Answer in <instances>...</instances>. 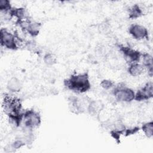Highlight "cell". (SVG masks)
I'll return each instance as SVG.
<instances>
[{"label":"cell","instance_id":"1","mask_svg":"<svg viewBox=\"0 0 153 153\" xmlns=\"http://www.w3.org/2000/svg\"><path fill=\"white\" fill-rule=\"evenodd\" d=\"M64 84L68 89L78 93L86 92L91 87L87 73L72 75L64 81Z\"/></svg>","mask_w":153,"mask_h":153},{"label":"cell","instance_id":"2","mask_svg":"<svg viewBox=\"0 0 153 153\" xmlns=\"http://www.w3.org/2000/svg\"><path fill=\"white\" fill-rule=\"evenodd\" d=\"M4 112L8 117L22 114L21 113L22 103L19 99L6 95L4 96L2 103Z\"/></svg>","mask_w":153,"mask_h":153},{"label":"cell","instance_id":"3","mask_svg":"<svg viewBox=\"0 0 153 153\" xmlns=\"http://www.w3.org/2000/svg\"><path fill=\"white\" fill-rule=\"evenodd\" d=\"M114 95L118 101L123 102H130L135 97L134 91L124 85L117 86L114 90Z\"/></svg>","mask_w":153,"mask_h":153},{"label":"cell","instance_id":"4","mask_svg":"<svg viewBox=\"0 0 153 153\" xmlns=\"http://www.w3.org/2000/svg\"><path fill=\"white\" fill-rule=\"evenodd\" d=\"M24 124L28 129H32L38 127L41 124V117L39 114L33 109L27 110L23 113Z\"/></svg>","mask_w":153,"mask_h":153},{"label":"cell","instance_id":"5","mask_svg":"<svg viewBox=\"0 0 153 153\" xmlns=\"http://www.w3.org/2000/svg\"><path fill=\"white\" fill-rule=\"evenodd\" d=\"M16 36L6 29L2 28L0 30V42L2 46L8 49L16 50L17 49Z\"/></svg>","mask_w":153,"mask_h":153},{"label":"cell","instance_id":"6","mask_svg":"<svg viewBox=\"0 0 153 153\" xmlns=\"http://www.w3.org/2000/svg\"><path fill=\"white\" fill-rule=\"evenodd\" d=\"M153 96V85L152 82H148L135 94L134 99L137 101H142L149 99Z\"/></svg>","mask_w":153,"mask_h":153},{"label":"cell","instance_id":"7","mask_svg":"<svg viewBox=\"0 0 153 153\" xmlns=\"http://www.w3.org/2000/svg\"><path fill=\"white\" fill-rule=\"evenodd\" d=\"M129 33L136 39L140 40L148 38L147 29L140 25H132L129 28Z\"/></svg>","mask_w":153,"mask_h":153},{"label":"cell","instance_id":"8","mask_svg":"<svg viewBox=\"0 0 153 153\" xmlns=\"http://www.w3.org/2000/svg\"><path fill=\"white\" fill-rule=\"evenodd\" d=\"M119 47L124 56L130 62H133V63H137L140 60L142 54L139 51L133 50L128 47H124L123 45H120Z\"/></svg>","mask_w":153,"mask_h":153},{"label":"cell","instance_id":"9","mask_svg":"<svg viewBox=\"0 0 153 153\" xmlns=\"http://www.w3.org/2000/svg\"><path fill=\"white\" fill-rule=\"evenodd\" d=\"M7 89L11 92L20 91L22 88V84L21 81L16 77L11 78L7 85Z\"/></svg>","mask_w":153,"mask_h":153},{"label":"cell","instance_id":"10","mask_svg":"<svg viewBox=\"0 0 153 153\" xmlns=\"http://www.w3.org/2000/svg\"><path fill=\"white\" fill-rule=\"evenodd\" d=\"M41 27V24L39 23L30 21L28 20L26 30L32 36H35L38 35Z\"/></svg>","mask_w":153,"mask_h":153},{"label":"cell","instance_id":"11","mask_svg":"<svg viewBox=\"0 0 153 153\" xmlns=\"http://www.w3.org/2000/svg\"><path fill=\"white\" fill-rule=\"evenodd\" d=\"M144 71V66L138 63H132L128 69V72L130 75L137 76L141 75Z\"/></svg>","mask_w":153,"mask_h":153},{"label":"cell","instance_id":"12","mask_svg":"<svg viewBox=\"0 0 153 153\" xmlns=\"http://www.w3.org/2000/svg\"><path fill=\"white\" fill-rule=\"evenodd\" d=\"M25 10L23 8H12L8 12L10 17H16L17 19V22L23 20L25 19Z\"/></svg>","mask_w":153,"mask_h":153},{"label":"cell","instance_id":"13","mask_svg":"<svg viewBox=\"0 0 153 153\" xmlns=\"http://www.w3.org/2000/svg\"><path fill=\"white\" fill-rule=\"evenodd\" d=\"M143 14L142 9L137 4L133 5L129 9V18L131 19H135L140 17Z\"/></svg>","mask_w":153,"mask_h":153},{"label":"cell","instance_id":"14","mask_svg":"<svg viewBox=\"0 0 153 153\" xmlns=\"http://www.w3.org/2000/svg\"><path fill=\"white\" fill-rule=\"evenodd\" d=\"M143 66L148 68L149 75L152 76V57L149 54L145 53L143 54Z\"/></svg>","mask_w":153,"mask_h":153},{"label":"cell","instance_id":"15","mask_svg":"<svg viewBox=\"0 0 153 153\" xmlns=\"http://www.w3.org/2000/svg\"><path fill=\"white\" fill-rule=\"evenodd\" d=\"M142 129L145 136L148 138H151L153 135V122L150 121L143 124Z\"/></svg>","mask_w":153,"mask_h":153},{"label":"cell","instance_id":"16","mask_svg":"<svg viewBox=\"0 0 153 153\" xmlns=\"http://www.w3.org/2000/svg\"><path fill=\"white\" fill-rule=\"evenodd\" d=\"M12 8L10 2L8 0H1L0 1V11L1 13H8V12Z\"/></svg>","mask_w":153,"mask_h":153},{"label":"cell","instance_id":"17","mask_svg":"<svg viewBox=\"0 0 153 153\" xmlns=\"http://www.w3.org/2000/svg\"><path fill=\"white\" fill-rule=\"evenodd\" d=\"M44 61L45 64L48 65H52L56 63V58L53 54L47 53L44 57Z\"/></svg>","mask_w":153,"mask_h":153},{"label":"cell","instance_id":"18","mask_svg":"<svg viewBox=\"0 0 153 153\" xmlns=\"http://www.w3.org/2000/svg\"><path fill=\"white\" fill-rule=\"evenodd\" d=\"M124 130H114L111 131V136L115 139L116 140V141L117 142H120V136L121 134L124 133Z\"/></svg>","mask_w":153,"mask_h":153},{"label":"cell","instance_id":"19","mask_svg":"<svg viewBox=\"0 0 153 153\" xmlns=\"http://www.w3.org/2000/svg\"><path fill=\"white\" fill-rule=\"evenodd\" d=\"M100 85L105 90H108L112 88L114 85V83L112 81L109 79H103L100 82Z\"/></svg>","mask_w":153,"mask_h":153},{"label":"cell","instance_id":"20","mask_svg":"<svg viewBox=\"0 0 153 153\" xmlns=\"http://www.w3.org/2000/svg\"><path fill=\"white\" fill-rule=\"evenodd\" d=\"M139 130V127H133L131 128H128V129L125 130L124 131V133L126 136H128L130 135H131V134H133L137 133Z\"/></svg>","mask_w":153,"mask_h":153},{"label":"cell","instance_id":"21","mask_svg":"<svg viewBox=\"0 0 153 153\" xmlns=\"http://www.w3.org/2000/svg\"><path fill=\"white\" fill-rule=\"evenodd\" d=\"M24 145H25V143L23 141H22L20 140H16L12 144V147L14 149H18V148H20L22 146H23Z\"/></svg>","mask_w":153,"mask_h":153}]
</instances>
